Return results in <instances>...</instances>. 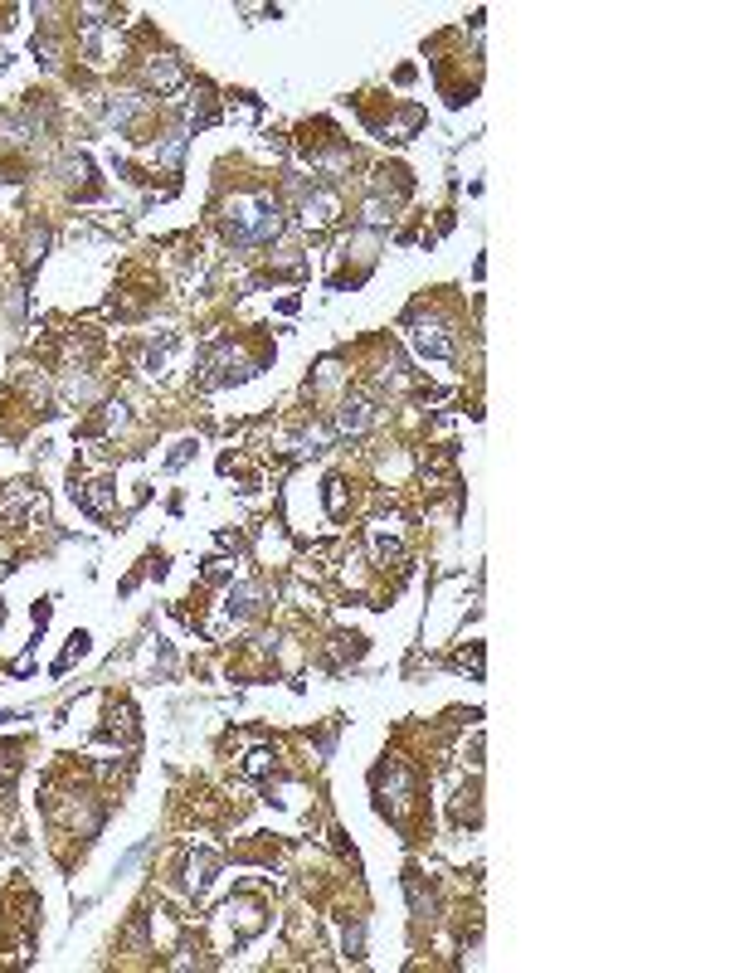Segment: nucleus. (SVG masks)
<instances>
[{
  "label": "nucleus",
  "instance_id": "obj_1",
  "mask_svg": "<svg viewBox=\"0 0 730 973\" xmlns=\"http://www.w3.org/2000/svg\"><path fill=\"white\" fill-rule=\"evenodd\" d=\"M229 239L234 244H263V239H273L278 234V205L268 200V195H239L234 200V210H229Z\"/></svg>",
  "mask_w": 730,
  "mask_h": 973
},
{
  "label": "nucleus",
  "instance_id": "obj_2",
  "mask_svg": "<svg viewBox=\"0 0 730 973\" xmlns=\"http://www.w3.org/2000/svg\"><path fill=\"white\" fill-rule=\"evenodd\" d=\"M365 424H370L365 404H346V409H341V429H346V433H351V429H365Z\"/></svg>",
  "mask_w": 730,
  "mask_h": 973
}]
</instances>
